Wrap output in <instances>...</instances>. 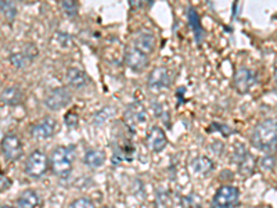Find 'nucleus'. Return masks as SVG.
<instances>
[{
	"label": "nucleus",
	"instance_id": "obj_1",
	"mask_svg": "<svg viewBox=\"0 0 277 208\" xmlns=\"http://www.w3.org/2000/svg\"><path fill=\"white\" fill-rule=\"evenodd\" d=\"M252 145L265 153L276 152L277 149V122L274 119H265L256 125L252 132Z\"/></svg>",
	"mask_w": 277,
	"mask_h": 208
},
{
	"label": "nucleus",
	"instance_id": "obj_2",
	"mask_svg": "<svg viewBox=\"0 0 277 208\" xmlns=\"http://www.w3.org/2000/svg\"><path fill=\"white\" fill-rule=\"evenodd\" d=\"M75 150L71 146H60L55 149L50 156V167L51 171L58 176L70 175L74 165Z\"/></svg>",
	"mask_w": 277,
	"mask_h": 208
},
{
	"label": "nucleus",
	"instance_id": "obj_3",
	"mask_svg": "<svg viewBox=\"0 0 277 208\" xmlns=\"http://www.w3.org/2000/svg\"><path fill=\"white\" fill-rule=\"evenodd\" d=\"M49 169V160L44 153L35 150L29 154L25 163V172L32 178H40Z\"/></svg>",
	"mask_w": 277,
	"mask_h": 208
},
{
	"label": "nucleus",
	"instance_id": "obj_4",
	"mask_svg": "<svg viewBox=\"0 0 277 208\" xmlns=\"http://www.w3.org/2000/svg\"><path fill=\"white\" fill-rule=\"evenodd\" d=\"M240 197V191L234 186H222L214 196V204L218 208H230L236 205Z\"/></svg>",
	"mask_w": 277,
	"mask_h": 208
},
{
	"label": "nucleus",
	"instance_id": "obj_5",
	"mask_svg": "<svg viewBox=\"0 0 277 208\" xmlns=\"http://www.w3.org/2000/svg\"><path fill=\"white\" fill-rule=\"evenodd\" d=\"M2 152L5 154V157L10 161H17L22 156V143L20 137L14 133H9L2 139L0 143Z\"/></svg>",
	"mask_w": 277,
	"mask_h": 208
},
{
	"label": "nucleus",
	"instance_id": "obj_6",
	"mask_svg": "<svg viewBox=\"0 0 277 208\" xmlns=\"http://www.w3.org/2000/svg\"><path fill=\"white\" fill-rule=\"evenodd\" d=\"M71 100V93L65 88H55L44 99L46 107L50 110H61Z\"/></svg>",
	"mask_w": 277,
	"mask_h": 208
},
{
	"label": "nucleus",
	"instance_id": "obj_7",
	"mask_svg": "<svg viewBox=\"0 0 277 208\" xmlns=\"http://www.w3.org/2000/svg\"><path fill=\"white\" fill-rule=\"evenodd\" d=\"M123 119L130 128H134L137 125L143 124L147 119V110L144 108V106L140 101H134L129 107L126 108V111L123 114Z\"/></svg>",
	"mask_w": 277,
	"mask_h": 208
},
{
	"label": "nucleus",
	"instance_id": "obj_8",
	"mask_svg": "<svg viewBox=\"0 0 277 208\" xmlns=\"http://www.w3.org/2000/svg\"><path fill=\"white\" fill-rule=\"evenodd\" d=\"M256 84V74L249 68H240L234 75V86L240 93H247Z\"/></svg>",
	"mask_w": 277,
	"mask_h": 208
},
{
	"label": "nucleus",
	"instance_id": "obj_9",
	"mask_svg": "<svg viewBox=\"0 0 277 208\" xmlns=\"http://www.w3.org/2000/svg\"><path fill=\"white\" fill-rule=\"evenodd\" d=\"M55 132V121L50 117L40 119L39 122L32 125L31 128V135L38 139V141H46L54 135Z\"/></svg>",
	"mask_w": 277,
	"mask_h": 208
},
{
	"label": "nucleus",
	"instance_id": "obj_10",
	"mask_svg": "<svg viewBox=\"0 0 277 208\" xmlns=\"http://www.w3.org/2000/svg\"><path fill=\"white\" fill-rule=\"evenodd\" d=\"M125 61H126L127 67L130 70L136 71V73H142L149 64V57H147V54H144L143 51L137 50L136 47L132 46L126 50Z\"/></svg>",
	"mask_w": 277,
	"mask_h": 208
},
{
	"label": "nucleus",
	"instance_id": "obj_11",
	"mask_svg": "<svg viewBox=\"0 0 277 208\" xmlns=\"http://www.w3.org/2000/svg\"><path fill=\"white\" fill-rule=\"evenodd\" d=\"M171 82V75L168 68L155 67L149 75V88L154 92L164 89Z\"/></svg>",
	"mask_w": 277,
	"mask_h": 208
},
{
	"label": "nucleus",
	"instance_id": "obj_12",
	"mask_svg": "<svg viewBox=\"0 0 277 208\" xmlns=\"http://www.w3.org/2000/svg\"><path fill=\"white\" fill-rule=\"evenodd\" d=\"M146 143H147L150 150L157 153L162 152L165 149L166 143H168L164 129H161L160 126H153L150 129L147 137H146Z\"/></svg>",
	"mask_w": 277,
	"mask_h": 208
},
{
	"label": "nucleus",
	"instance_id": "obj_13",
	"mask_svg": "<svg viewBox=\"0 0 277 208\" xmlns=\"http://www.w3.org/2000/svg\"><path fill=\"white\" fill-rule=\"evenodd\" d=\"M137 50L143 51L144 54H150L153 53L155 49V38L154 35L149 32V31H142L136 35L134 38V46Z\"/></svg>",
	"mask_w": 277,
	"mask_h": 208
},
{
	"label": "nucleus",
	"instance_id": "obj_14",
	"mask_svg": "<svg viewBox=\"0 0 277 208\" xmlns=\"http://www.w3.org/2000/svg\"><path fill=\"white\" fill-rule=\"evenodd\" d=\"M66 82L71 85L72 88H83L86 86V84L89 82L88 75L85 71H82L81 68L71 67L68 71H66Z\"/></svg>",
	"mask_w": 277,
	"mask_h": 208
},
{
	"label": "nucleus",
	"instance_id": "obj_15",
	"mask_svg": "<svg viewBox=\"0 0 277 208\" xmlns=\"http://www.w3.org/2000/svg\"><path fill=\"white\" fill-rule=\"evenodd\" d=\"M40 197L35 190H25L17 198V208H38Z\"/></svg>",
	"mask_w": 277,
	"mask_h": 208
},
{
	"label": "nucleus",
	"instance_id": "obj_16",
	"mask_svg": "<svg viewBox=\"0 0 277 208\" xmlns=\"http://www.w3.org/2000/svg\"><path fill=\"white\" fill-rule=\"evenodd\" d=\"M22 100V92L17 86H9L6 88L2 95H0V101L6 106H17Z\"/></svg>",
	"mask_w": 277,
	"mask_h": 208
},
{
	"label": "nucleus",
	"instance_id": "obj_17",
	"mask_svg": "<svg viewBox=\"0 0 277 208\" xmlns=\"http://www.w3.org/2000/svg\"><path fill=\"white\" fill-rule=\"evenodd\" d=\"M191 169L197 175H208L214 169V163L208 157L199 156L191 161Z\"/></svg>",
	"mask_w": 277,
	"mask_h": 208
},
{
	"label": "nucleus",
	"instance_id": "obj_18",
	"mask_svg": "<svg viewBox=\"0 0 277 208\" xmlns=\"http://www.w3.org/2000/svg\"><path fill=\"white\" fill-rule=\"evenodd\" d=\"M188 23H190L191 28H193L194 36H195L197 43H201L202 36H204V28H202V25H201V23H199L198 14H197V12L194 10L193 7H190V9H188Z\"/></svg>",
	"mask_w": 277,
	"mask_h": 208
},
{
	"label": "nucleus",
	"instance_id": "obj_19",
	"mask_svg": "<svg viewBox=\"0 0 277 208\" xmlns=\"http://www.w3.org/2000/svg\"><path fill=\"white\" fill-rule=\"evenodd\" d=\"M105 154L100 150H89L85 154V164L90 168H99L104 164Z\"/></svg>",
	"mask_w": 277,
	"mask_h": 208
},
{
	"label": "nucleus",
	"instance_id": "obj_20",
	"mask_svg": "<svg viewBox=\"0 0 277 208\" xmlns=\"http://www.w3.org/2000/svg\"><path fill=\"white\" fill-rule=\"evenodd\" d=\"M36 56V53H29V50L21 51V53H17V54H11L10 61L11 64L17 68H24L25 65H28L29 62L32 61L33 58Z\"/></svg>",
	"mask_w": 277,
	"mask_h": 208
},
{
	"label": "nucleus",
	"instance_id": "obj_21",
	"mask_svg": "<svg viewBox=\"0 0 277 208\" xmlns=\"http://www.w3.org/2000/svg\"><path fill=\"white\" fill-rule=\"evenodd\" d=\"M114 114H115V108L114 107L103 108V110H100L99 113L94 115L93 124H96V125L104 124L105 121H108V119L114 117Z\"/></svg>",
	"mask_w": 277,
	"mask_h": 208
},
{
	"label": "nucleus",
	"instance_id": "obj_22",
	"mask_svg": "<svg viewBox=\"0 0 277 208\" xmlns=\"http://www.w3.org/2000/svg\"><path fill=\"white\" fill-rule=\"evenodd\" d=\"M255 168V160L252 158L251 154H248V157L244 160L243 163L240 164V171H241V174L245 175V176H248L254 172Z\"/></svg>",
	"mask_w": 277,
	"mask_h": 208
},
{
	"label": "nucleus",
	"instance_id": "obj_23",
	"mask_svg": "<svg viewBox=\"0 0 277 208\" xmlns=\"http://www.w3.org/2000/svg\"><path fill=\"white\" fill-rule=\"evenodd\" d=\"M61 9L64 10L68 17H75L78 14V3L77 2H70V0H66V2H62L61 3Z\"/></svg>",
	"mask_w": 277,
	"mask_h": 208
},
{
	"label": "nucleus",
	"instance_id": "obj_24",
	"mask_svg": "<svg viewBox=\"0 0 277 208\" xmlns=\"http://www.w3.org/2000/svg\"><path fill=\"white\" fill-rule=\"evenodd\" d=\"M70 208H96V205L90 198L82 197V198H77L75 201H72Z\"/></svg>",
	"mask_w": 277,
	"mask_h": 208
},
{
	"label": "nucleus",
	"instance_id": "obj_25",
	"mask_svg": "<svg viewBox=\"0 0 277 208\" xmlns=\"http://www.w3.org/2000/svg\"><path fill=\"white\" fill-rule=\"evenodd\" d=\"M0 7H2V10H3V13H5V16L9 18V20H13V18L16 17L17 9L13 3H10V2H5V3H0Z\"/></svg>",
	"mask_w": 277,
	"mask_h": 208
},
{
	"label": "nucleus",
	"instance_id": "obj_26",
	"mask_svg": "<svg viewBox=\"0 0 277 208\" xmlns=\"http://www.w3.org/2000/svg\"><path fill=\"white\" fill-rule=\"evenodd\" d=\"M248 157V152H247V149L243 146V145H237L236 147V150H234V161L240 165V164L243 163L245 158Z\"/></svg>",
	"mask_w": 277,
	"mask_h": 208
},
{
	"label": "nucleus",
	"instance_id": "obj_27",
	"mask_svg": "<svg viewBox=\"0 0 277 208\" xmlns=\"http://www.w3.org/2000/svg\"><path fill=\"white\" fill-rule=\"evenodd\" d=\"M276 165V158L273 156H267V157H263L260 160V167L266 171H270V169L274 168Z\"/></svg>",
	"mask_w": 277,
	"mask_h": 208
},
{
	"label": "nucleus",
	"instance_id": "obj_28",
	"mask_svg": "<svg viewBox=\"0 0 277 208\" xmlns=\"http://www.w3.org/2000/svg\"><path fill=\"white\" fill-rule=\"evenodd\" d=\"M11 186V180L6 176V175L0 174V191L7 190Z\"/></svg>",
	"mask_w": 277,
	"mask_h": 208
},
{
	"label": "nucleus",
	"instance_id": "obj_29",
	"mask_svg": "<svg viewBox=\"0 0 277 208\" xmlns=\"http://www.w3.org/2000/svg\"><path fill=\"white\" fill-rule=\"evenodd\" d=\"M65 124L66 126H75L78 124V115L74 113H68L65 115Z\"/></svg>",
	"mask_w": 277,
	"mask_h": 208
},
{
	"label": "nucleus",
	"instance_id": "obj_30",
	"mask_svg": "<svg viewBox=\"0 0 277 208\" xmlns=\"http://www.w3.org/2000/svg\"><path fill=\"white\" fill-rule=\"evenodd\" d=\"M274 77H276L277 79V62H276V65H274Z\"/></svg>",
	"mask_w": 277,
	"mask_h": 208
},
{
	"label": "nucleus",
	"instance_id": "obj_31",
	"mask_svg": "<svg viewBox=\"0 0 277 208\" xmlns=\"http://www.w3.org/2000/svg\"><path fill=\"white\" fill-rule=\"evenodd\" d=\"M0 208H14V207H11V205H3V207H0Z\"/></svg>",
	"mask_w": 277,
	"mask_h": 208
},
{
	"label": "nucleus",
	"instance_id": "obj_32",
	"mask_svg": "<svg viewBox=\"0 0 277 208\" xmlns=\"http://www.w3.org/2000/svg\"><path fill=\"white\" fill-rule=\"evenodd\" d=\"M108 208H112V207H108Z\"/></svg>",
	"mask_w": 277,
	"mask_h": 208
}]
</instances>
